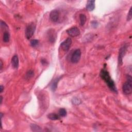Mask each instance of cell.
<instances>
[{
    "label": "cell",
    "mask_w": 132,
    "mask_h": 132,
    "mask_svg": "<svg viewBox=\"0 0 132 132\" xmlns=\"http://www.w3.org/2000/svg\"><path fill=\"white\" fill-rule=\"evenodd\" d=\"M0 88H1V93H2V92L3 91V90H4V87H3V86H2V85H1V87H0Z\"/></svg>",
    "instance_id": "cell-24"
},
{
    "label": "cell",
    "mask_w": 132,
    "mask_h": 132,
    "mask_svg": "<svg viewBox=\"0 0 132 132\" xmlns=\"http://www.w3.org/2000/svg\"><path fill=\"white\" fill-rule=\"evenodd\" d=\"M3 41L5 43H7L10 40V34L8 32L5 31L4 33L3 37Z\"/></svg>",
    "instance_id": "cell-15"
},
{
    "label": "cell",
    "mask_w": 132,
    "mask_h": 132,
    "mask_svg": "<svg viewBox=\"0 0 132 132\" xmlns=\"http://www.w3.org/2000/svg\"><path fill=\"white\" fill-rule=\"evenodd\" d=\"M34 76V72L32 70H29L26 73V76L27 78H30Z\"/></svg>",
    "instance_id": "cell-21"
},
{
    "label": "cell",
    "mask_w": 132,
    "mask_h": 132,
    "mask_svg": "<svg viewBox=\"0 0 132 132\" xmlns=\"http://www.w3.org/2000/svg\"><path fill=\"white\" fill-rule=\"evenodd\" d=\"M30 128L34 132H40L42 131L41 128L39 126L35 124H32L30 125Z\"/></svg>",
    "instance_id": "cell-16"
},
{
    "label": "cell",
    "mask_w": 132,
    "mask_h": 132,
    "mask_svg": "<svg viewBox=\"0 0 132 132\" xmlns=\"http://www.w3.org/2000/svg\"><path fill=\"white\" fill-rule=\"evenodd\" d=\"M0 64H1V70H2V69L3 68V63L1 60V61H0Z\"/></svg>",
    "instance_id": "cell-26"
},
{
    "label": "cell",
    "mask_w": 132,
    "mask_h": 132,
    "mask_svg": "<svg viewBox=\"0 0 132 132\" xmlns=\"http://www.w3.org/2000/svg\"><path fill=\"white\" fill-rule=\"evenodd\" d=\"M50 18L51 20L54 22H57L59 20L60 13L57 10H52L50 14Z\"/></svg>",
    "instance_id": "cell-9"
},
{
    "label": "cell",
    "mask_w": 132,
    "mask_h": 132,
    "mask_svg": "<svg viewBox=\"0 0 132 132\" xmlns=\"http://www.w3.org/2000/svg\"><path fill=\"white\" fill-rule=\"evenodd\" d=\"M67 33L70 37H76L79 35V34H80V30H79V29L77 27L74 26L67 30Z\"/></svg>",
    "instance_id": "cell-7"
},
{
    "label": "cell",
    "mask_w": 132,
    "mask_h": 132,
    "mask_svg": "<svg viewBox=\"0 0 132 132\" xmlns=\"http://www.w3.org/2000/svg\"><path fill=\"white\" fill-rule=\"evenodd\" d=\"M47 37L49 41L51 43H54L56 39L57 35L55 30L53 29H50L47 32Z\"/></svg>",
    "instance_id": "cell-8"
},
{
    "label": "cell",
    "mask_w": 132,
    "mask_h": 132,
    "mask_svg": "<svg viewBox=\"0 0 132 132\" xmlns=\"http://www.w3.org/2000/svg\"><path fill=\"white\" fill-rule=\"evenodd\" d=\"M79 22H80V24L81 26H84L85 25V24L86 22V16H85L84 14H81L79 15Z\"/></svg>",
    "instance_id": "cell-13"
},
{
    "label": "cell",
    "mask_w": 132,
    "mask_h": 132,
    "mask_svg": "<svg viewBox=\"0 0 132 132\" xmlns=\"http://www.w3.org/2000/svg\"><path fill=\"white\" fill-rule=\"evenodd\" d=\"M1 26H2V27H8V26H7V24H6L5 22H3V21H1Z\"/></svg>",
    "instance_id": "cell-23"
},
{
    "label": "cell",
    "mask_w": 132,
    "mask_h": 132,
    "mask_svg": "<svg viewBox=\"0 0 132 132\" xmlns=\"http://www.w3.org/2000/svg\"><path fill=\"white\" fill-rule=\"evenodd\" d=\"M81 57V51L79 49H76L73 52L71 57V61L73 64H77Z\"/></svg>",
    "instance_id": "cell-5"
},
{
    "label": "cell",
    "mask_w": 132,
    "mask_h": 132,
    "mask_svg": "<svg viewBox=\"0 0 132 132\" xmlns=\"http://www.w3.org/2000/svg\"><path fill=\"white\" fill-rule=\"evenodd\" d=\"M60 78H61L60 77L56 78L54 81V82H53V83H52V84L51 85V89H52V90H53V91H55V90H56V89H57V85H58V82H59V80L60 79Z\"/></svg>",
    "instance_id": "cell-14"
},
{
    "label": "cell",
    "mask_w": 132,
    "mask_h": 132,
    "mask_svg": "<svg viewBox=\"0 0 132 132\" xmlns=\"http://www.w3.org/2000/svg\"><path fill=\"white\" fill-rule=\"evenodd\" d=\"M36 29V25L34 23H30L27 26L25 29V36L27 39H30L34 34Z\"/></svg>",
    "instance_id": "cell-3"
},
{
    "label": "cell",
    "mask_w": 132,
    "mask_h": 132,
    "mask_svg": "<svg viewBox=\"0 0 132 132\" xmlns=\"http://www.w3.org/2000/svg\"><path fill=\"white\" fill-rule=\"evenodd\" d=\"M91 24H92V26H93V27H94V28H96V27L98 25V23L96 21H93V22H92V23H91Z\"/></svg>",
    "instance_id": "cell-22"
},
{
    "label": "cell",
    "mask_w": 132,
    "mask_h": 132,
    "mask_svg": "<svg viewBox=\"0 0 132 132\" xmlns=\"http://www.w3.org/2000/svg\"><path fill=\"white\" fill-rule=\"evenodd\" d=\"M72 44V39L68 38L60 44V48L64 52L68 51Z\"/></svg>",
    "instance_id": "cell-6"
},
{
    "label": "cell",
    "mask_w": 132,
    "mask_h": 132,
    "mask_svg": "<svg viewBox=\"0 0 132 132\" xmlns=\"http://www.w3.org/2000/svg\"><path fill=\"white\" fill-rule=\"evenodd\" d=\"M39 41L37 39H33L30 41V45H31L33 47L37 46L39 44Z\"/></svg>",
    "instance_id": "cell-19"
},
{
    "label": "cell",
    "mask_w": 132,
    "mask_h": 132,
    "mask_svg": "<svg viewBox=\"0 0 132 132\" xmlns=\"http://www.w3.org/2000/svg\"><path fill=\"white\" fill-rule=\"evenodd\" d=\"M67 112L66 110L64 108H60L59 110V115L60 117H66L67 116Z\"/></svg>",
    "instance_id": "cell-17"
},
{
    "label": "cell",
    "mask_w": 132,
    "mask_h": 132,
    "mask_svg": "<svg viewBox=\"0 0 132 132\" xmlns=\"http://www.w3.org/2000/svg\"><path fill=\"white\" fill-rule=\"evenodd\" d=\"M41 63L42 64H44H44H46L47 62H46V60L45 59H42L41 60Z\"/></svg>",
    "instance_id": "cell-25"
},
{
    "label": "cell",
    "mask_w": 132,
    "mask_h": 132,
    "mask_svg": "<svg viewBox=\"0 0 132 132\" xmlns=\"http://www.w3.org/2000/svg\"><path fill=\"white\" fill-rule=\"evenodd\" d=\"M1 103L2 104V101H3V97L1 96Z\"/></svg>",
    "instance_id": "cell-27"
},
{
    "label": "cell",
    "mask_w": 132,
    "mask_h": 132,
    "mask_svg": "<svg viewBox=\"0 0 132 132\" xmlns=\"http://www.w3.org/2000/svg\"><path fill=\"white\" fill-rule=\"evenodd\" d=\"M100 75L101 78L105 82L106 84L108 86V88L113 93H117V89L116 86L114 81H113L111 76H110L109 72L107 71L105 69H103L100 72Z\"/></svg>",
    "instance_id": "cell-1"
},
{
    "label": "cell",
    "mask_w": 132,
    "mask_h": 132,
    "mask_svg": "<svg viewBox=\"0 0 132 132\" xmlns=\"http://www.w3.org/2000/svg\"><path fill=\"white\" fill-rule=\"evenodd\" d=\"M72 103L73 104L75 105H79V104H81V100L78 99V98H74L72 100Z\"/></svg>",
    "instance_id": "cell-18"
},
{
    "label": "cell",
    "mask_w": 132,
    "mask_h": 132,
    "mask_svg": "<svg viewBox=\"0 0 132 132\" xmlns=\"http://www.w3.org/2000/svg\"><path fill=\"white\" fill-rule=\"evenodd\" d=\"M86 10L89 11H91L95 8V1H88L86 4Z\"/></svg>",
    "instance_id": "cell-11"
},
{
    "label": "cell",
    "mask_w": 132,
    "mask_h": 132,
    "mask_svg": "<svg viewBox=\"0 0 132 132\" xmlns=\"http://www.w3.org/2000/svg\"><path fill=\"white\" fill-rule=\"evenodd\" d=\"M19 61L17 55H14L11 59V64L14 68L17 69L19 67Z\"/></svg>",
    "instance_id": "cell-10"
},
{
    "label": "cell",
    "mask_w": 132,
    "mask_h": 132,
    "mask_svg": "<svg viewBox=\"0 0 132 132\" xmlns=\"http://www.w3.org/2000/svg\"><path fill=\"white\" fill-rule=\"evenodd\" d=\"M122 90L126 95L131 94L132 93V76L128 75L127 81L123 85Z\"/></svg>",
    "instance_id": "cell-2"
},
{
    "label": "cell",
    "mask_w": 132,
    "mask_h": 132,
    "mask_svg": "<svg viewBox=\"0 0 132 132\" xmlns=\"http://www.w3.org/2000/svg\"><path fill=\"white\" fill-rule=\"evenodd\" d=\"M48 118L51 120H57L60 119V117L55 113H51L48 115Z\"/></svg>",
    "instance_id": "cell-12"
},
{
    "label": "cell",
    "mask_w": 132,
    "mask_h": 132,
    "mask_svg": "<svg viewBox=\"0 0 132 132\" xmlns=\"http://www.w3.org/2000/svg\"><path fill=\"white\" fill-rule=\"evenodd\" d=\"M127 47H128V45H127V44H125L120 49L118 56V63L119 66H121L123 64V58L127 52Z\"/></svg>",
    "instance_id": "cell-4"
},
{
    "label": "cell",
    "mask_w": 132,
    "mask_h": 132,
    "mask_svg": "<svg viewBox=\"0 0 132 132\" xmlns=\"http://www.w3.org/2000/svg\"><path fill=\"white\" fill-rule=\"evenodd\" d=\"M132 7H131L130 8V10H129L128 15H127V21H130L132 19Z\"/></svg>",
    "instance_id": "cell-20"
}]
</instances>
